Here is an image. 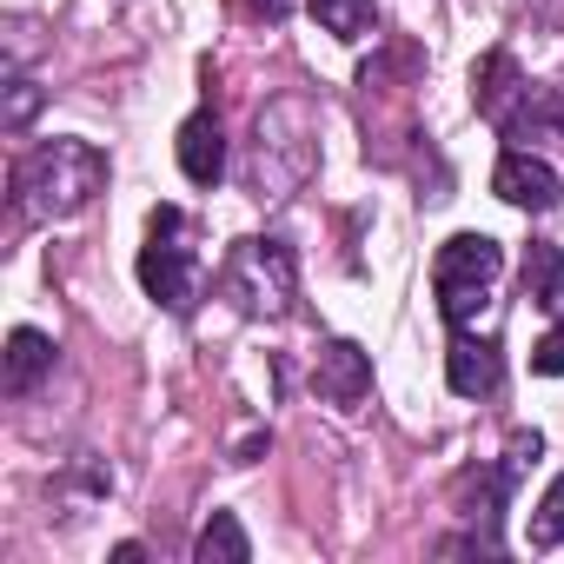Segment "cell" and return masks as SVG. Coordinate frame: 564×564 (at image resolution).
Segmentation results:
<instances>
[{"label": "cell", "mask_w": 564, "mask_h": 564, "mask_svg": "<svg viewBox=\"0 0 564 564\" xmlns=\"http://www.w3.org/2000/svg\"><path fill=\"white\" fill-rule=\"evenodd\" d=\"M14 193L28 219H74L107 193V153L94 140H41L14 166Z\"/></svg>", "instance_id": "1"}, {"label": "cell", "mask_w": 564, "mask_h": 564, "mask_svg": "<svg viewBox=\"0 0 564 564\" xmlns=\"http://www.w3.org/2000/svg\"><path fill=\"white\" fill-rule=\"evenodd\" d=\"M498 272H505V246L491 232H452L438 246V259H432V293H438V313H445L452 333L485 313Z\"/></svg>", "instance_id": "2"}, {"label": "cell", "mask_w": 564, "mask_h": 564, "mask_svg": "<svg viewBox=\"0 0 564 564\" xmlns=\"http://www.w3.org/2000/svg\"><path fill=\"white\" fill-rule=\"evenodd\" d=\"M219 286L259 313V319H279V313H293V293H300V272H293V246L286 239H239L232 246V265Z\"/></svg>", "instance_id": "3"}, {"label": "cell", "mask_w": 564, "mask_h": 564, "mask_svg": "<svg viewBox=\"0 0 564 564\" xmlns=\"http://www.w3.org/2000/svg\"><path fill=\"white\" fill-rule=\"evenodd\" d=\"M180 206H153L147 219V246H140V286L153 306L166 313H193V246H180Z\"/></svg>", "instance_id": "4"}, {"label": "cell", "mask_w": 564, "mask_h": 564, "mask_svg": "<svg viewBox=\"0 0 564 564\" xmlns=\"http://www.w3.org/2000/svg\"><path fill=\"white\" fill-rule=\"evenodd\" d=\"M491 193L505 199V206H524V213H551L557 199H564V186H557V173L544 166V160H531V153H505L498 160V173H491Z\"/></svg>", "instance_id": "5"}, {"label": "cell", "mask_w": 564, "mask_h": 564, "mask_svg": "<svg viewBox=\"0 0 564 564\" xmlns=\"http://www.w3.org/2000/svg\"><path fill=\"white\" fill-rule=\"evenodd\" d=\"M498 379H505L498 346H491V339H471V333L458 326V333H452V352H445V386H452L458 399H485V392H498Z\"/></svg>", "instance_id": "6"}, {"label": "cell", "mask_w": 564, "mask_h": 564, "mask_svg": "<svg viewBox=\"0 0 564 564\" xmlns=\"http://www.w3.org/2000/svg\"><path fill=\"white\" fill-rule=\"evenodd\" d=\"M313 386H319L326 405H359V399L372 392V359H366V346L333 339V346L319 352V366H313Z\"/></svg>", "instance_id": "7"}, {"label": "cell", "mask_w": 564, "mask_h": 564, "mask_svg": "<svg viewBox=\"0 0 564 564\" xmlns=\"http://www.w3.org/2000/svg\"><path fill=\"white\" fill-rule=\"evenodd\" d=\"M531 94V80L518 74V61L498 47V54H485L478 67H471V100H478V113L491 120V127H505L511 113H518V100Z\"/></svg>", "instance_id": "8"}, {"label": "cell", "mask_w": 564, "mask_h": 564, "mask_svg": "<svg viewBox=\"0 0 564 564\" xmlns=\"http://www.w3.org/2000/svg\"><path fill=\"white\" fill-rule=\"evenodd\" d=\"M180 173L193 186H219V173H226V133H219L213 107H199V113L180 120Z\"/></svg>", "instance_id": "9"}, {"label": "cell", "mask_w": 564, "mask_h": 564, "mask_svg": "<svg viewBox=\"0 0 564 564\" xmlns=\"http://www.w3.org/2000/svg\"><path fill=\"white\" fill-rule=\"evenodd\" d=\"M47 372H54V339L34 333V326H14V333H8V352H0V392H8V399H28Z\"/></svg>", "instance_id": "10"}, {"label": "cell", "mask_w": 564, "mask_h": 564, "mask_svg": "<svg viewBox=\"0 0 564 564\" xmlns=\"http://www.w3.org/2000/svg\"><path fill=\"white\" fill-rule=\"evenodd\" d=\"M524 300L544 306V313H564V246L538 239L524 252Z\"/></svg>", "instance_id": "11"}, {"label": "cell", "mask_w": 564, "mask_h": 564, "mask_svg": "<svg viewBox=\"0 0 564 564\" xmlns=\"http://www.w3.org/2000/svg\"><path fill=\"white\" fill-rule=\"evenodd\" d=\"M193 557L199 564H246L252 557V538H246V524L232 511H213L206 531H199V544H193Z\"/></svg>", "instance_id": "12"}, {"label": "cell", "mask_w": 564, "mask_h": 564, "mask_svg": "<svg viewBox=\"0 0 564 564\" xmlns=\"http://www.w3.org/2000/svg\"><path fill=\"white\" fill-rule=\"evenodd\" d=\"M313 8V21L333 34V41H366L372 28H379V8L372 0H306Z\"/></svg>", "instance_id": "13"}, {"label": "cell", "mask_w": 564, "mask_h": 564, "mask_svg": "<svg viewBox=\"0 0 564 564\" xmlns=\"http://www.w3.org/2000/svg\"><path fill=\"white\" fill-rule=\"evenodd\" d=\"M498 133H505V140H538V133H564V100H557V94H538V87H531V94L518 100V113H511V120H505Z\"/></svg>", "instance_id": "14"}, {"label": "cell", "mask_w": 564, "mask_h": 564, "mask_svg": "<svg viewBox=\"0 0 564 564\" xmlns=\"http://www.w3.org/2000/svg\"><path fill=\"white\" fill-rule=\"evenodd\" d=\"M531 551H557L564 544V471L544 485V498H538V511H531Z\"/></svg>", "instance_id": "15"}, {"label": "cell", "mask_w": 564, "mask_h": 564, "mask_svg": "<svg viewBox=\"0 0 564 564\" xmlns=\"http://www.w3.org/2000/svg\"><path fill=\"white\" fill-rule=\"evenodd\" d=\"M34 107H41V87L14 74V80H8V113H0V127H8V133H21V127L34 120Z\"/></svg>", "instance_id": "16"}, {"label": "cell", "mask_w": 564, "mask_h": 564, "mask_svg": "<svg viewBox=\"0 0 564 564\" xmlns=\"http://www.w3.org/2000/svg\"><path fill=\"white\" fill-rule=\"evenodd\" d=\"M531 372H538V379H557V372H564V319L531 346Z\"/></svg>", "instance_id": "17"}, {"label": "cell", "mask_w": 564, "mask_h": 564, "mask_svg": "<svg viewBox=\"0 0 564 564\" xmlns=\"http://www.w3.org/2000/svg\"><path fill=\"white\" fill-rule=\"evenodd\" d=\"M252 14H259V21H286L293 0H252Z\"/></svg>", "instance_id": "18"}, {"label": "cell", "mask_w": 564, "mask_h": 564, "mask_svg": "<svg viewBox=\"0 0 564 564\" xmlns=\"http://www.w3.org/2000/svg\"><path fill=\"white\" fill-rule=\"evenodd\" d=\"M265 445H272V438H265V432H252V438H246V445H239V452H232V465H252V458H259V452H265Z\"/></svg>", "instance_id": "19"}]
</instances>
